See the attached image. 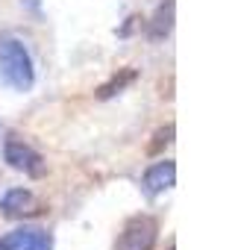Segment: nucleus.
<instances>
[{"instance_id": "obj_4", "label": "nucleus", "mask_w": 235, "mask_h": 250, "mask_svg": "<svg viewBox=\"0 0 235 250\" xmlns=\"http://www.w3.org/2000/svg\"><path fill=\"white\" fill-rule=\"evenodd\" d=\"M0 209L9 218H39L44 215V203L30 191V188H9L3 197H0Z\"/></svg>"}, {"instance_id": "obj_6", "label": "nucleus", "mask_w": 235, "mask_h": 250, "mask_svg": "<svg viewBox=\"0 0 235 250\" xmlns=\"http://www.w3.org/2000/svg\"><path fill=\"white\" fill-rule=\"evenodd\" d=\"M141 183H144V191H147L150 197H156V194L174 188V183H176V165H174L171 159L156 162V165H150V168L144 171V180H141Z\"/></svg>"}, {"instance_id": "obj_2", "label": "nucleus", "mask_w": 235, "mask_h": 250, "mask_svg": "<svg viewBox=\"0 0 235 250\" xmlns=\"http://www.w3.org/2000/svg\"><path fill=\"white\" fill-rule=\"evenodd\" d=\"M159 238V221L153 215H133L118 232L115 250H153Z\"/></svg>"}, {"instance_id": "obj_5", "label": "nucleus", "mask_w": 235, "mask_h": 250, "mask_svg": "<svg viewBox=\"0 0 235 250\" xmlns=\"http://www.w3.org/2000/svg\"><path fill=\"white\" fill-rule=\"evenodd\" d=\"M0 250H53V238L44 229L21 227V229L0 238Z\"/></svg>"}, {"instance_id": "obj_1", "label": "nucleus", "mask_w": 235, "mask_h": 250, "mask_svg": "<svg viewBox=\"0 0 235 250\" xmlns=\"http://www.w3.org/2000/svg\"><path fill=\"white\" fill-rule=\"evenodd\" d=\"M0 80L15 91H30L36 83L33 56H30L27 44L18 42L15 36L0 39Z\"/></svg>"}, {"instance_id": "obj_3", "label": "nucleus", "mask_w": 235, "mask_h": 250, "mask_svg": "<svg viewBox=\"0 0 235 250\" xmlns=\"http://www.w3.org/2000/svg\"><path fill=\"white\" fill-rule=\"evenodd\" d=\"M3 156H6V162H9L15 171H21L24 177L41 180V177L47 174V165H44L41 153H36L30 145H24V142H18V139H9V142H6Z\"/></svg>"}, {"instance_id": "obj_10", "label": "nucleus", "mask_w": 235, "mask_h": 250, "mask_svg": "<svg viewBox=\"0 0 235 250\" xmlns=\"http://www.w3.org/2000/svg\"><path fill=\"white\" fill-rule=\"evenodd\" d=\"M168 250H176V247H174V244H171V247H168Z\"/></svg>"}, {"instance_id": "obj_8", "label": "nucleus", "mask_w": 235, "mask_h": 250, "mask_svg": "<svg viewBox=\"0 0 235 250\" xmlns=\"http://www.w3.org/2000/svg\"><path fill=\"white\" fill-rule=\"evenodd\" d=\"M153 139H156V142H153V145H150L147 150H150V153H159L162 147H168V145L174 142V124H168V127H162V130H159V133H156Z\"/></svg>"}, {"instance_id": "obj_7", "label": "nucleus", "mask_w": 235, "mask_h": 250, "mask_svg": "<svg viewBox=\"0 0 235 250\" xmlns=\"http://www.w3.org/2000/svg\"><path fill=\"white\" fill-rule=\"evenodd\" d=\"M171 27H174V0H165L156 12V18H153V24H150V39L153 42L165 39L171 33Z\"/></svg>"}, {"instance_id": "obj_9", "label": "nucleus", "mask_w": 235, "mask_h": 250, "mask_svg": "<svg viewBox=\"0 0 235 250\" xmlns=\"http://www.w3.org/2000/svg\"><path fill=\"white\" fill-rule=\"evenodd\" d=\"M133 77H136L133 71H124V77H121V80H118V77H115V80H112L109 85H103V88H100V97H112L115 91H121V88H124V85H127V83H130Z\"/></svg>"}]
</instances>
